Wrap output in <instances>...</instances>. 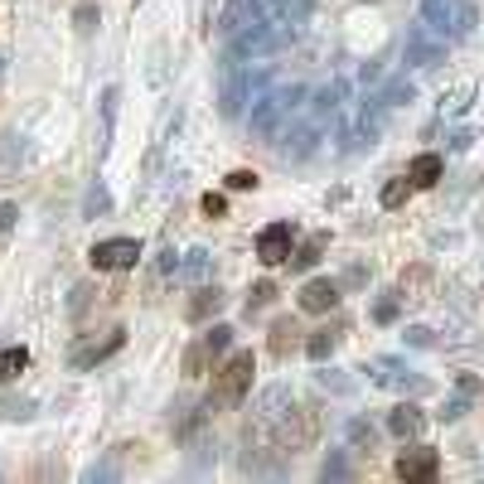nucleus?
Instances as JSON below:
<instances>
[{"instance_id": "obj_1", "label": "nucleus", "mask_w": 484, "mask_h": 484, "mask_svg": "<svg viewBox=\"0 0 484 484\" xmlns=\"http://www.w3.org/2000/svg\"><path fill=\"white\" fill-rule=\"evenodd\" d=\"M301 102H305V88H301V83L267 88L262 98H252V112H247V121H252V131H257L262 140H272V136H281V121H286Z\"/></svg>"}, {"instance_id": "obj_2", "label": "nucleus", "mask_w": 484, "mask_h": 484, "mask_svg": "<svg viewBox=\"0 0 484 484\" xmlns=\"http://www.w3.org/2000/svg\"><path fill=\"white\" fill-rule=\"evenodd\" d=\"M252 373H257V358L252 349H238L223 368H213V393H209V407H238L252 387Z\"/></svg>"}, {"instance_id": "obj_3", "label": "nucleus", "mask_w": 484, "mask_h": 484, "mask_svg": "<svg viewBox=\"0 0 484 484\" xmlns=\"http://www.w3.org/2000/svg\"><path fill=\"white\" fill-rule=\"evenodd\" d=\"M247 58L238 54H223V68H218V112L223 117H242V107L252 102V83H247Z\"/></svg>"}, {"instance_id": "obj_4", "label": "nucleus", "mask_w": 484, "mask_h": 484, "mask_svg": "<svg viewBox=\"0 0 484 484\" xmlns=\"http://www.w3.org/2000/svg\"><path fill=\"white\" fill-rule=\"evenodd\" d=\"M421 20L431 29H441V35L456 44L475 29V5L470 0H421Z\"/></svg>"}, {"instance_id": "obj_5", "label": "nucleus", "mask_w": 484, "mask_h": 484, "mask_svg": "<svg viewBox=\"0 0 484 484\" xmlns=\"http://www.w3.org/2000/svg\"><path fill=\"white\" fill-rule=\"evenodd\" d=\"M446 49H450V39L441 35V29H431L427 20H417L407 29V39H402V58H407V68H441Z\"/></svg>"}, {"instance_id": "obj_6", "label": "nucleus", "mask_w": 484, "mask_h": 484, "mask_svg": "<svg viewBox=\"0 0 484 484\" xmlns=\"http://www.w3.org/2000/svg\"><path fill=\"white\" fill-rule=\"evenodd\" d=\"M228 349H232V324H209V330L184 349V378H204Z\"/></svg>"}, {"instance_id": "obj_7", "label": "nucleus", "mask_w": 484, "mask_h": 484, "mask_svg": "<svg viewBox=\"0 0 484 484\" xmlns=\"http://www.w3.org/2000/svg\"><path fill=\"white\" fill-rule=\"evenodd\" d=\"M291 407H295V397H291V387H286V383L262 387V393H257V407H252V436H257V441H272L276 421L286 417Z\"/></svg>"}, {"instance_id": "obj_8", "label": "nucleus", "mask_w": 484, "mask_h": 484, "mask_svg": "<svg viewBox=\"0 0 484 484\" xmlns=\"http://www.w3.org/2000/svg\"><path fill=\"white\" fill-rule=\"evenodd\" d=\"M88 262L98 272H127V267L140 262V242L136 238H102V242H92Z\"/></svg>"}, {"instance_id": "obj_9", "label": "nucleus", "mask_w": 484, "mask_h": 484, "mask_svg": "<svg viewBox=\"0 0 484 484\" xmlns=\"http://www.w3.org/2000/svg\"><path fill=\"white\" fill-rule=\"evenodd\" d=\"M368 378L378 383V387H397V393H427V378H417L412 368L397 364V358H373Z\"/></svg>"}, {"instance_id": "obj_10", "label": "nucleus", "mask_w": 484, "mask_h": 484, "mask_svg": "<svg viewBox=\"0 0 484 484\" xmlns=\"http://www.w3.org/2000/svg\"><path fill=\"white\" fill-rule=\"evenodd\" d=\"M291 247H295V228L291 223H267V228L257 232V257L267 262V267L291 262Z\"/></svg>"}, {"instance_id": "obj_11", "label": "nucleus", "mask_w": 484, "mask_h": 484, "mask_svg": "<svg viewBox=\"0 0 484 484\" xmlns=\"http://www.w3.org/2000/svg\"><path fill=\"white\" fill-rule=\"evenodd\" d=\"M310 10H315V0H267V20L281 29V39L301 35V25L310 20Z\"/></svg>"}, {"instance_id": "obj_12", "label": "nucleus", "mask_w": 484, "mask_h": 484, "mask_svg": "<svg viewBox=\"0 0 484 484\" xmlns=\"http://www.w3.org/2000/svg\"><path fill=\"white\" fill-rule=\"evenodd\" d=\"M436 470H441V456H436L431 446H407L393 460V475L397 479H436Z\"/></svg>"}, {"instance_id": "obj_13", "label": "nucleus", "mask_w": 484, "mask_h": 484, "mask_svg": "<svg viewBox=\"0 0 484 484\" xmlns=\"http://www.w3.org/2000/svg\"><path fill=\"white\" fill-rule=\"evenodd\" d=\"M121 345H127V330H112L107 339H92V345H77V349L68 354V364H73V368H92V364H102V358H112Z\"/></svg>"}, {"instance_id": "obj_14", "label": "nucleus", "mask_w": 484, "mask_h": 484, "mask_svg": "<svg viewBox=\"0 0 484 484\" xmlns=\"http://www.w3.org/2000/svg\"><path fill=\"white\" fill-rule=\"evenodd\" d=\"M335 305H339V286L330 276H315L301 286V310H310V315H324V310H335Z\"/></svg>"}, {"instance_id": "obj_15", "label": "nucleus", "mask_w": 484, "mask_h": 484, "mask_svg": "<svg viewBox=\"0 0 484 484\" xmlns=\"http://www.w3.org/2000/svg\"><path fill=\"white\" fill-rule=\"evenodd\" d=\"M387 431H393L397 441H417V436L427 431V412L412 407V402H402V407L387 412Z\"/></svg>"}, {"instance_id": "obj_16", "label": "nucleus", "mask_w": 484, "mask_h": 484, "mask_svg": "<svg viewBox=\"0 0 484 484\" xmlns=\"http://www.w3.org/2000/svg\"><path fill=\"white\" fill-rule=\"evenodd\" d=\"M315 140H320V121L310 117L305 127H295V131H286V140H281V160H305L310 150H315Z\"/></svg>"}, {"instance_id": "obj_17", "label": "nucleus", "mask_w": 484, "mask_h": 484, "mask_svg": "<svg viewBox=\"0 0 484 484\" xmlns=\"http://www.w3.org/2000/svg\"><path fill=\"white\" fill-rule=\"evenodd\" d=\"M441 175H446V160H441V155H436V150L417 155V160H412V170H407V180L417 184V190H431V184L441 180Z\"/></svg>"}, {"instance_id": "obj_18", "label": "nucleus", "mask_w": 484, "mask_h": 484, "mask_svg": "<svg viewBox=\"0 0 484 484\" xmlns=\"http://www.w3.org/2000/svg\"><path fill=\"white\" fill-rule=\"evenodd\" d=\"M218 310H223V291H218V286H199L184 315H190L194 324H204V320H213V315H218Z\"/></svg>"}, {"instance_id": "obj_19", "label": "nucleus", "mask_w": 484, "mask_h": 484, "mask_svg": "<svg viewBox=\"0 0 484 484\" xmlns=\"http://www.w3.org/2000/svg\"><path fill=\"white\" fill-rule=\"evenodd\" d=\"M107 213H112V190L102 180H92L83 194V218H107Z\"/></svg>"}, {"instance_id": "obj_20", "label": "nucleus", "mask_w": 484, "mask_h": 484, "mask_svg": "<svg viewBox=\"0 0 484 484\" xmlns=\"http://www.w3.org/2000/svg\"><path fill=\"white\" fill-rule=\"evenodd\" d=\"M412 98H417V83H412L407 73H402V77H393V83H387V88L378 92V102L387 107V112H393V107H407Z\"/></svg>"}, {"instance_id": "obj_21", "label": "nucleus", "mask_w": 484, "mask_h": 484, "mask_svg": "<svg viewBox=\"0 0 484 484\" xmlns=\"http://www.w3.org/2000/svg\"><path fill=\"white\" fill-rule=\"evenodd\" d=\"M25 368H29V349H25V345H10V349H0V387H5L10 378H20Z\"/></svg>"}, {"instance_id": "obj_22", "label": "nucleus", "mask_w": 484, "mask_h": 484, "mask_svg": "<svg viewBox=\"0 0 484 484\" xmlns=\"http://www.w3.org/2000/svg\"><path fill=\"white\" fill-rule=\"evenodd\" d=\"M345 436H349V446H354V450H373V441H378V431H373V421H364V417H349Z\"/></svg>"}, {"instance_id": "obj_23", "label": "nucleus", "mask_w": 484, "mask_h": 484, "mask_svg": "<svg viewBox=\"0 0 484 484\" xmlns=\"http://www.w3.org/2000/svg\"><path fill=\"white\" fill-rule=\"evenodd\" d=\"M335 345H339V335H335V330H315V335L305 339V354L315 358V364H324V358L335 354Z\"/></svg>"}, {"instance_id": "obj_24", "label": "nucleus", "mask_w": 484, "mask_h": 484, "mask_svg": "<svg viewBox=\"0 0 484 484\" xmlns=\"http://www.w3.org/2000/svg\"><path fill=\"white\" fill-rule=\"evenodd\" d=\"M339 98H345V88H339V83H330V88H320V92H315V121H324V117H335V112H339Z\"/></svg>"}, {"instance_id": "obj_25", "label": "nucleus", "mask_w": 484, "mask_h": 484, "mask_svg": "<svg viewBox=\"0 0 484 484\" xmlns=\"http://www.w3.org/2000/svg\"><path fill=\"white\" fill-rule=\"evenodd\" d=\"M324 242H330V238H324V232H320V238H310V242L301 247V252H291V267H295V272L315 267V262H320V252H324Z\"/></svg>"}, {"instance_id": "obj_26", "label": "nucleus", "mask_w": 484, "mask_h": 484, "mask_svg": "<svg viewBox=\"0 0 484 484\" xmlns=\"http://www.w3.org/2000/svg\"><path fill=\"white\" fill-rule=\"evenodd\" d=\"M35 417V402L29 397H5L0 402V421H29Z\"/></svg>"}, {"instance_id": "obj_27", "label": "nucleus", "mask_w": 484, "mask_h": 484, "mask_svg": "<svg viewBox=\"0 0 484 484\" xmlns=\"http://www.w3.org/2000/svg\"><path fill=\"white\" fill-rule=\"evenodd\" d=\"M117 102H121V92H117V88H102V127H107V146H112V131H117Z\"/></svg>"}, {"instance_id": "obj_28", "label": "nucleus", "mask_w": 484, "mask_h": 484, "mask_svg": "<svg viewBox=\"0 0 484 484\" xmlns=\"http://www.w3.org/2000/svg\"><path fill=\"white\" fill-rule=\"evenodd\" d=\"M407 194H412V180H387L383 184V209H402Z\"/></svg>"}, {"instance_id": "obj_29", "label": "nucleus", "mask_w": 484, "mask_h": 484, "mask_svg": "<svg viewBox=\"0 0 484 484\" xmlns=\"http://www.w3.org/2000/svg\"><path fill=\"white\" fill-rule=\"evenodd\" d=\"M213 272V257L204 252V247H194V252L190 257H184V276H194V281H204Z\"/></svg>"}, {"instance_id": "obj_30", "label": "nucleus", "mask_w": 484, "mask_h": 484, "mask_svg": "<svg viewBox=\"0 0 484 484\" xmlns=\"http://www.w3.org/2000/svg\"><path fill=\"white\" fill-rule=\"evenodd\" d=\"M272 295H276V286H272V281H257V286H252V295H247V315L267 310V305H272Z\"/></svg>"}, {"instance_id": "obj_31", "label": "nucleus", "mask_w": 484, "mask_h": 484, "mask_svg": "<svg viewBox=\"0 0 484 484\" xmlns=\"http://www.w3.org/2000/svg\"><path fill=\"white\" fill-rule=\"evenodd\" d=\"M397 310H402V295H383V301L373 305V320H378V324H393Z\"/></svg>"}, {"instance_id": "obj_32", "label": "nucleus", "mask_w": 484, "mask_h": 484, "mask_svg": "<svg viewBox=\"0 0 484 484\" xmlns=\"http://www.w3.org/2000/svg\"><path fill=\"white\" fill-rule=\"evenodd\" d=\"M320 479H349V460L339 456V450H335V456H324V465H320Z\"/></svg>"}, {"instance_id": "obj_33", "label": "nucleus", "mask_w": 484, "mask_h": 484, "mask_svg": "<svg viewBox=\"0 0 484 484\" xmlns=\"http://www.w3.org/2000/svg\"><path fill=\"white\" fill-rule=\"evenodd\" d=\"M73 25H77V35L88 39L92 29H98V5H77V10H73Z\"/></svg>"}, {"instance_id": "obj_34", "label": "nucleus", "mask_w": 484, "mask_h": 484, "mask_svg": "<svg viewBox=\"0 0 484 484\" xmlns=\"http://www.w3.org/2000/svg\"><path fill=\"white\" fill-rule=\"evenodd\" d=\"M291 335H295V330H291V320H281L276 330H272V349H276V354H286V349H291Z\"/></svg>"}, {"instance_id": "obj_35", "label": "nucleus", "mask_w": 484, "mask_h": 484, "mask_svg": "<svg viewBox=\"0 0 484 484\" xmlns=\"http://www.w3.org/2000/svg\"><path fill=\"white\" fill-rule=\"evenodd\" d=\"M407 345H412V349H431L436 335L427 330V324H412V330H407Z\"/></svg>"}, {"instance_id": "obj_36", "label": "nucleus", "mask_w": 484, "mask_h": 484, "mask_svg": "<svg viewBox=\"0 0 484 484\" xmlns=\"http://www.w3.org/2000/svg\"><path fill=\"white\" fill-rule=\"evenodd\" d=\"M228 190H257V175H252V170H232V175H228Z\"/></svg>"}, {"instance_id": "obj_37", "label": "nucleus", "mask_w": 484, "mask_h": 484, "mask_svg": "<svg viewBox=\"0 0 484 484\" xmlns=\"http://www.w3.org/2000/svg\"><path fill=\"white\" fill-rule=\"evenodd\" d=\"M199 209H204L209 218H223L228 213V199L223 194H204V199H199Z\"/></svg>"}, {"instance_id": "obj_38", "label": "nucleus", "mask_w": 484, "mask_h": 484, "mask_svg": "<svg viewBox=\"0 0 484 484\" xmlns=\"http://www.w3.org/2000/svg\"><path fill=\"white\" fill-rule=\"evenodd\" d=\"M15 218H20V204H0V238L15 228Z\"/></svg>"}, {"instance_id": "obj_39", "label": "nucleus", "mask_w": 484, "mask_h": 484, "mask_svg": "<svg viewBox=\"0 0 484 484\" xmlns=\"http://www.w3.org/2000/svg\"><path fill=\"white\" fill-rule=\"evenodd\" d=\"M465 412H470V402H465V393H460L456 402H446V412H441V417H446V421H460Z\"/></svg>"}, {"instance_id": "obj_40", "label": "nucleus", "mask_w": 484, "mask_h": 484, "mask_svg": "<svg viewBox=\"0 0 484 484\" xmlns=\"http://www.w3.org/2000/svg\"><path fill=\"white\" fill-rule=\"evenodd\" d=\"M88 479H117V465H112V460H107V465H92Z\"/></svg>"}, {"instance_id": "obj_41", "label": "nucleus", "mask_w": 484, "mask_h": 484, "mask_svg": "<svg viewBox=\"0 0 484 484\" xmlns=\"http://www.w3.org/2000/svg\"><path fill=\"white\" fill-rule=\"evenodd\" d=\"M460 393H465V397H475V393H479V383L470 378V373H460Z\"/></svg>"}, {"instance_id": "obj_42", "label": "nucleus", "mask_w": 484, "mask_h": 484, "mask_svg": "<svg viewBox=\"0 0 484 484\" xmlns=\"http://www.w3.org/2000/svg\"><path fill=\"white\" fill-rule=\"evenodd\" d=\"M0 77H5V58H0Z\"/></svg>"}]
</instances>
